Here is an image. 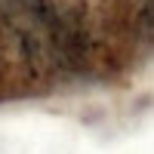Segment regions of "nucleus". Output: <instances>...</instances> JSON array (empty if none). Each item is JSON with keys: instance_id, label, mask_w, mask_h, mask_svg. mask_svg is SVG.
<instances>
[]
</instances>
